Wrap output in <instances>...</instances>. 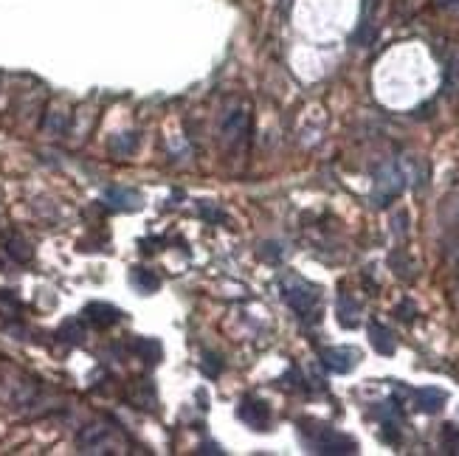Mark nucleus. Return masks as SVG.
Masks as SVG:
<instances>
[{
  "instance_id": "obj_10",
  "label": "nucleus",
  "mask_w": 459,
  "mask_h": 456,
  "mask_svg": "<svg viewBox=\"0 0 459 456\" xmlns=\"http://www.w3.org/2000/svg\"><path fill=\"white\" fill-rule=\"evenodd\" d=\"M248 133V113H242V110H231L226 118H223V138H229V141H237L239 135H245Z\"/></svg>"
},
{
  "instance_id": "obj_11",
  "label": "nucleus",
  "mask_w": 459,
  "mask_h": 456,
  "mask_svg": "<svg viewBox=\"0 0 459 456\" xmlns=\"http://www.w3.org/2000/svg\"><path fill=\"white\" fill-rule=\"evenodd\" d=\"M3 251L9 254V259H14V262H29L31 259V248H29V242L26 239H20L17 234H9L6 239H3Z\"/></svg>"
},
{
  "instance_id": "obj_16",
  "label": "nucleus",
  "mask_w": 459,
  "mask_h": 456,
  "mask_svg": "<svg viewBox=\"0 0 459 456\" xmlns=\"http://www.w3.org/2000/svg\"><path fill=\"white\" fill-rule=\"evenodd\" d=\"M110 150H113L115 155H124V152H133V150H135V135L130 133V138H121V141L115 138L113 144H110Z\"/></svg>"
},
{
  "instance_id": "obj_4",
  "label": "nucleus",
  "mask_w": 459,
  "mask_h": 456,
  "mask_svg": "<svg viewBox=\"0 0 459 456\" xmlns=\"http://www.w3.org/2000/svg\"><path fill=\"white\" fill-rule=\"evenodd\" d=\"M237 417H239L248 428H254V431H265V428H268V423H271V408H268V403H262V400L245 398L242 403H239V408H237Z\"/></svg>"
},
{
  "instance_id": "obj_17",
  "label": "nucleus",
  "mask_w": 459,
  "mask_h": 456,
  "mask_svg": "<svg viewBox=\"0 0 459 456\" xmlns=\"http://www.w3.org/2000/svg\"><path fill=\"white\" fill-rule=\"evenodd\" d=\"M200 454H220V448H217V445H209V442H206V445L200 448Z\"/></svg>"
},
{
  "instance_id": "obj_9",
  "label": "nucleus",
  "mask_w": 459,
  "mask_h": 456,
  "mask_svg": "<svg viewBox=\"0 0 459 456\" xmlns=\"http://www.w3.org/2000/svg\"><path fill=\"white\" fill-rule=\"evenodd\" d=\"M414 403H417V408H420V411L434 414V411H440V408H443V403H445V392H443V389H434V386L420 389V392H414Z\"/></svg>"
},
{
  "instance_id": "obj_12",
  "label": "nucleus",
  "mask_w": 459,
  "mask_h": 456,
  "mask_svg": "<svg viewBox=\"0 0 459 456\" xmlns=\"http://www.w3.org/2000/svg\"><path fill=\"white\" fill-rule=\"evenodd\" d=\"M369 336H372V346H375L378 352H383V355H392V352H395V338H392V333H389L386 327L372 324V327H369Z\"/></svg>"
},
{
  "instance_id": "obj_8",
  "label": "nucleus",
  "mask_w": 459,
  "mask_h": 456,
  "mask_svg": "<svg viewBox=\"0 0 459 456\" xmlns=\"http://www.w3.org/2000/svg\"><path fill=\"white\" fill-rule=\"evenodd\" d=\"M118 310L115 307H110V304H88L85 307V318L91 321V324H96V327H110V324H115L118 321Z\"/></svg>"
},
{
  "instance_id": "obj_2",
  "label": "nucleus",
  "mask_w": 459,
  "mask_h": 456,
  "mask_svg": "<svg viewBox=\"0 0 459 456\" xmlns=\"http://www.w3.org/2000/svg\"><path fill=\"white\" fill-rule=\"evenodd\" d=\"M307 445L316 451V454H355V440L346 437V434H339L327 425H313L307 431Z\"/></svg>"
},
{
  "instance_id": "obj_7",
  "label": "nucleus",
  "mask_w": 459,
  "mask_h": 456,
  "mask_svg": "<svg viewBox=\"0 0 459 456\" xmlns=\"http://www.w3.org/2000/svg\"><path fill=\"white\" fill-rule=\"evenodd\" d=\"M105 203H110L113 209H138L141 206V195L135 189H124V186H110L105 192Z\"/></svg>"
},
{
  "instance_id": "obj_15",
  "label": "nucleus",
  "mask_w": 459,
  "mask_h": 456,
  "mask_svg": "<svg viewBox=\"0 0 459 456\" xmlns=\"http://www.w3.org/2000/svg\"><path fill=\"white\" fill-rule=\"evenodd\" d=\"M349 313L355 316V313H358V304H355V301H349V296H341V299H339V316H341V324H344V327H352Z\"/></svg>"
},
{
  "instance_id": "obj_3",
  "label": "nucleus",
  "mask_w": 459,
  "mask_h": 456,
  "mask_svg": "<svg viewBox=\"0 0 459 456\" xmlns=\"http://www.w3.org/2000/svg\"><path fill=\"white\" fill-rule=\"evenodd\" d=\"M401 192H403V175L398 172L395 164H386L383 170L378 172V180H375V192H372L375 206H386Z\"/></svg>"
},
{
  "instance_id": "obj_1",
  "label": "nucleus",
  "mask_w": 459,
  "mask_h": 456,
  "mask_svg": "<svg viewBox=\"0 0 459 456\" xmlns=\"http://www.w3.org/2000/svg\"><path fill=\"white\" fill-rule=\"evenodd\" d=\"M279 285H282V299H285L301 318L319 313V290L310 285V282H304L301 276L287 274V276H282Z\"/></svg>"
},
{
  "instance_id": "obj_6",
  "label": "nucleus",
  "mask_w": 459,
  "mask_h": 456,
  "mask_svg": "<svg viewBox=\"0 0 459 456\" xmlns=\"http://www.w3.org/2000/svg\"><path fill=\"white\" fill-rule=\"evenodd\" d=\"M321 361H324V366L330 369V372H349L352 366H355V361H358V352L355 349H349V346H333V349H324L321 352Z\"/></svg>"
},
{
  "instance_id": "obj_5",
  "label": "nucleus",
  "mask_w": 459,
  "mask_h": 456,
  "mask_svg": "<svg viewBox=\"0 0 459 456\" xmlns=\"http://www.w3.org/2000/svg\"><path fill=\"white\" fill-rule=\"evenodd\" d=\"M79 448L88 451V454H105L113 448L110 442V428L108 425H88L82 434H79Z\"/></svg>"
},
{
  "instance_id": "obj_14",
  "label": "nucleus",
  "mask_w": 459,
  "mask_h": 456,
  "mask_svg": "<svg viewBox=\"0 0 459 456\" xmlns=\"http://www.w3.org/2000/svg\"><path fill=\"white\" fill-rule=\"evenodd\" d=\"M133 282H135V285L141 287L144 293H150V290H155V287L161 285V282H158V276H153V274H147L144 268H135V271H133Z\"/></svg>"
},
{
  "instance_id": "obj_13",
  "label": "nucleus",
  "mask_w": 459,
  "mask_h": 456,
  "mask_svg": "<svg viewBox=\"0 0 459 456\" xmlns=\"http://www.w3.org/2000/svg\"><path fill=\"white\" fill-rule=\"evenodd\" d=\"M17 313H20V301L9 290H0V316L3 318H14Z\"/></svg>"
}]
</instances>
